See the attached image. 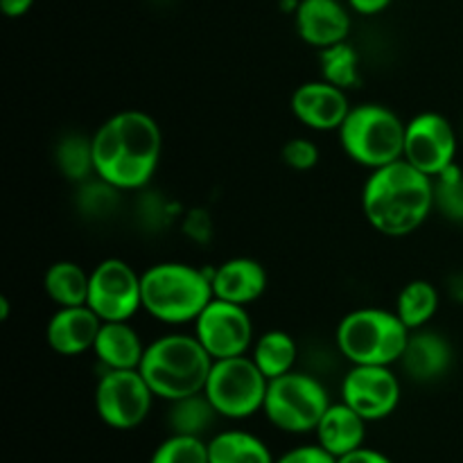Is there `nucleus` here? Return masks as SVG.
I'll return each instance as SVG.
<instances>
[{"mask_svg": "<svg viewBox=\"0 0 463 463\" xmlns=\"http://www.w3.org/2000/svg\"><path fill=\"white\" fill-rule=\"evenodd\" d=\"M163 134L149 113L127 109L104 120L93 134L95 176L122 193L143 190L156 175Z\"/></svg>", "mask_w": 463, "mask_h": 463, "instance_id": "obj_1", "label": "nucleus"}, {"mask_svg": "<svg viewBox=\"0 0 463 463\" xmlns=\"http://www.w3.org/2000/svg\"><path fill=\"white\" fill-rule=\"evenodd\" d=\"M362 211L380 235H411L432 215L434 179L405 158L371 170L362 188Z\"/></svg>", "mask_w": 463, "mask_h": 463, "instance_id": "obj_2", "label": "nucleus"}, {"mask_svg": "<svg viewBox=\"0 0 463 463\" xmlns=\"http://www.w3.org/2000/svg\"><path fill=\"white\" fill-rule=\"evenodd\" d=\"M213 357L194 335H163L145 346L138 371L154 396L165 402L202 393L211 373Z\"/></svg>", "mask_w": 463, "mask_h": 463, "instance_id": "obj_3", "label": "nucleus"}, {"mask_svg": "<svg viewBox=\"0 0 463 463\" xmlns=\"http://www.w3.org/2000/svg\"><path fill=\"white\" fill-rule=\"evenodd\" d=\"M213 298L211 271L188 262H158L143 271V310L161 324H194Z\"/></svg>", "mask_w": 463, "mask_h": 463, "instance_id": "obj_4", "label": "nucleus"}, {"mask_svg": "<svg viewBox=\"0 0 463 463\" xmlns=\"http://www.w3.org/2000/svg\"><path fill=\"white\" fill-rule=\"evenodd\" d=\"M411 330L383 307H360L339 321L335 342L351 364L393 366L401 362Z\"/></svg>", "mask_w": 463, "mask_h": 463, "instance_id": "obj_5", "label": "nucleus"}, {"mask_svg": "<svg viewBox=\"0 0 463 463\" xmlns=\"http://www.w3.org/2000/svg\"><path fill=\"white\" fill-rule=\"evenodd\" d=\"M405 127L407 122L393 109L380 102H364L351 107L339 127V143L357 165L378 170L402 158Z\"/></svg>", "mask_w": 463, "mask_h": 463, "instance_id": "obj_6", "label": "nucleus"}, {"mask_svg": "<svg viewBox=\"0 0 463 463\" xmlns=\"http://www.w3.org/2000/svg\"><path fill=\"white\" fill-rule=\"evenodd\" d=\"M330 405L333 402L324 383L315 375L294 369L269 380L262 414L280 432L307 434L315 432Z\"/></svg>", "mask_w": 463, "mask_h": 463, "instance_id": "obj_7", "label": "nucleus"}, {"mask_svg": "<svg viewBox=\"0 0 463 463\" xmlns=\"http://www.w3.org/2000/svg\"><path fill=\"white\" fill-rule=\"evenodd\" d=\"M267 387L269 380L253 357L238 355L213 362L203 393L222 419L242 420L262 411Z\"/></svg>", "mask_w": 463, "mask_h": 463, "instance_id": "obj_8", "label": "nucleus"}, {"mask_svg": "<svg viewBox=\"0 0 463 463\" xmlns=\"http://www.w3.org/2000/svg\"><path fill=\"white\" fill-rule=\"evenodd\" d=\"M154 392L138 369L104 371L95 387V411L111 430H136L152 411Z\"/></svg>", "mask_w": 463, "mask_h": 463, "instance_id": "obj_9", "label": "nucleus"}, {"mask_svg": "<svg viewBox=\"0 0 463 463\" xmlns=\"http://www.w3.org/2000/svg\"><path fill=\"white\" fill-rule=\"evenodd\" d=\"M86 306L102 321H129L143 310V274L120 258H107L90 269Z\"/></svg>", "mask_w": 463, "mask_h": 463, "instance_id": "obj_10", "label": "nucleus"}, {"mask_svg": "<svg viewBox=\"0 0 463 463\" xmlns=\"http://www.w3.org/2000/svg\"><path fill=\"white\" fill-rule=\"evenodd\" d=\"M194 337L213 360H224L249 355L256 342V328L247 306L213 298L194 321Z\"/></svg>", "mask_w": 463, "mask_h": 463, "instance_id": "obj_11", "label": "nucleus"}, {"mask_svg": "<svg viewBox=\"0 0 463 463\" xmlns=\"http://www.w3.org/2000/svg\"><path fill=\"white\" fill-rule=\"evenodd\" d=\"M457 149L459 134L441 113L423 111L407 122L402 158L432 179L455 165Z\"/></svg>", "mask_w": 463, "mask_h": 463, "instance_id": "obj_12", "label": "nucleus"}, {"mask_svg": "<svg viewBox=\"0 0 463 463\" xmlns=\"http://www.w3.org/2000/svg\"><path fill=\"white\" fill-rule=\"evenodd\" d=\"M402 387L392 366L353 364L342 380V401L366 423L392 416L401 405Z\"/></svg>", "mask_w": 463, "mask_h": 463, "instance_id": "obj_13", "label": "nucleus"}, {"mask_svg": "<svg viewBox=\"0 0 463 463\" xmlns=\"http://www.w3.org/2000/svg\"><path fill=\"white\" fill-rule=\"evenodd\" d=\"M289 107L303 127L315 131H339L351 111L346 90L326 80L306 81L298 86L292 93Z\"/></svg>", "mask_w": 463, "mask_h": 463, "instance_id": "obj_14", "label": "nucleus"}, {"mask_svg": "<svg viewBox=\"0 0 463 463\" xmlns=\"http://www.w3.org/2000/svg\"><path fill=\"white\" fill-rule=\"evenodd\" d=\"M102 319L89 306L57 307L45 326V342L57 355L75 357L93 351Z\"/></svg>", "mask_w": 463, "mask_h": 463, "instance_id": "obj_15", "label": "nucleus"}, {"mask_svg": "<svg viewBox=\"0 0 463 463\" xmlns=\"http://www.w3.org/2000/svg\"><path fill=\"white\" fill-rule=\"evenodd\" d=\"M294 23L298 36L319 50L348 41L351 32V14L339 0H301Z\"/></svg>", "mask_w": 463, "mask_h": 463, "instance_id": "obj_16", "label": "nucleus"}, {"mask_svg": "<svg viewBox=\"0 0 463 463\" xmlns=\"http://www.w3.org/2000/svg\"><path fill=\"white\" fill-rule=\"evenodd\" d=\"M455 351L443 335L434 330H411L398 364L416 383H434L450 371Z\"/></svg>", "mask_w": 463, "mask_h": 463, "instance_id": "obj_17", "label": "nucleus"}, {"mask_svg": "<svg viewBox=\"0 0 463 463\" xmlns=\"http://www.w3.org/2000/svg\"><path fill=\"white\" fill-rule=\"evenodd\" d=\"M213 294L222 301L251 306L265 294L267 271L253 258H231L211 271Z\"/></svg>", "mask_w": 463, "mask_h": 463, "instance_id": "obj_18", "label": "nucleus"}, {"mask_svg": "<svg viewBox=\"0 0 463 463\" xmlns=\"http://www.w3.org/2000/svg\"><path fill=\"white\" fill-rule=\"evenodd\" d=\"M317 443L333 457H344L364 446L366 420L346 402H333L315 430Z\"/></svg>", "mask_w": 463, "mask_h": 463, "instance_id": "obj_19", "label": "nucleus"}, {"mask_svg": "<svg viewBox=\"0 0 463 463\" xmlns=\"http://www.w3.org/2000/svg\"><path fill=\"white\" fill-rule=\"evenodd\" d=\"M93 353L104 371L138 369L145 344L129 321H102Z\"/></svg>", "mask_w": 463, "mask_h": 463, "instance_id": "obj_20", "label": "nucleus"}, {"mask_svg": "<svg viewBox=\"0 0 463 463\" xmlns=\"http://www.w3.org/2000/svg\"><path fill=\"white\" fill-rule=\"evenodd\" d=\"M211 463H276L260 437L244 430H224L208 441Z\"/></svg>", "mask_w": 463, "mask_h": 463, "instance_id": "obj_21", "label": "nucleus"}, {"mask_svg": "<svg viewBox=\"0 0 463 463\" xmlns=\"http://www.w3.org/2000/svg\"><path fill=\"white\" fill-rule=\"evenodd\" d=\"M90 274L72 260H57L43 276V289L57 307L86 306L89 301Z\"/></svg>", "mask_w": 463, "mask_h": 463, "instance_id": "obj_22", "label": "nucleus"}, {"mask_svg": "<svg viewBox=\"0 0 463 463\" xmlns=\"http://www.w3.org/2000/svg\"><path fill=\"white\" fill-rule=\"evenodd\" d=\"M251 357L258 369L267 375V380H274L279 375L294 371L298 346L292 335L285 333V330H267L265 335L256 337V342H253Z\"/></svg>", "mask_w": 463, "mask_h": 463, "instance_id": "obj_23", "label": "nucleus"}, {"mask_svg": "<svg viewBox=\"0 0 463 463\" xmlns=\"http://www.w3.org/2000/svg\"><path fill=\"white\" fill-rule=\"evenodd\" d=\"M439 289L430 280L416 279L410 280L405 288L398 292L396 315L410 330L428 328L439 310Z\"/></svg>", "mask_w": 463, "mask_h": 463, "instance_id": "obj_24", "label": "nucleus"}, {"mask_svg": "<svg viewBox=\"0 0 463 463\" xmlns=\"http://www.w3.org/2000/svg\"><path fill=\"white\" fill-rule=\"evenodd\" d=\"M217 410L213 402L208 401L206 393H194V396H185L181 401L170 402V411H167V425H170L172 434H185V437H202L211 430L215 423Z\"/></svg>", "mask_w": 463, "mask_h": 463, "instance_id": "obj_25", "label": "nucleus"}, {"mask_svg": "<svg viewBox=\"0 0 463 463\" xmlns=\"http://www.w3.org/2000/svg\"><path fill=\"white\" fill-rule=\"evenodd\" d=\"M54 163L59 172L72 184H84V181L95 176V161H93V136L72 134L63 136L54 147Z\"/></svg>", "mask_w": 463, "mask_h": 463, "instance_id": "obj_26", "label": "nucleus"}, {"mask_svg": "<svg viewBox=\"0 0 463 463\" xmlns=\"http://www.w3.org/2000/svg\"><path fill=\"white\" fill-rule=\"evenodd\" d=\"M321 80L348 90L360 84V54L348 41L319 50Z\"/></svg>", "mask_w": 463, "mask_h": 463, "instance_id": "obj_27", "label": "nucleus"}, {"mask_svg": "<svg viewBox=\"0 0 463 463\" xmlns=\"http://www.w3.org/2000/svg\"><path fill=\"white\" fill-rule=\"evenodd\" d=\"M120 193L122 190L113 188L111 184L102 181L99 176L80 184V193H77V208L84 213L90 220H104V217L113 215L120 206Z\"/></svg>", "mask_w": 463, "mask_h": 463, "instance_id": "obj_28", "label": "nucleus"}, {"mask_svg": "<svg viewBox=\"0 0 463 463\" xmlns=\"http://www.w3.org/2000/svg\"><path fill=\"white\" fill-rule=\"evenodd\" d=\"M434 211L446 220L463 224V170L457 163L434 176Z\"/></svg>", "mask_w": 463, "mask_h": 463, "instance_id": "obj_29", "label": "nucleus"}, {"mask_svg": "<svg viewBox=\"0 0 463 463\" xmlns=\"http://www.w3.org/2000/svg\"><path fill=\"white\" fill-rule=\"evenodd\" d=\"M149 463H211L208 441L202 437L170 434L165 441L158 443Z\"/></svg>", "mask_w": 463, "mask_h": 463, "instance_id": "obj_30", "label": "nucleus"}, {"mask_svg": "<svg viewBox=\"0 0 463 463\" xmlns=\"http://www.w3.org/2000/svg\"><path fill=\"white\" fill-rule=\"evenodd\" d=\"M280 158L297 172H307L319 163V147L307 138H292L280 149Z\"/></svg>", "mask_w": 463, "mask_h": 463, "instance_id": "obj_31", "label": "nucleus"}, {"mask_svg": "<svg viewBox=\"0 0 463 463\" xmlns=\"http://www.w3.org/2000/svg\"><path fill=\"white\" fill-rule=\"evenodd\" d=\"M276 463H337V457L324 450L319 443H310V446H297L285 455L276 457Z\"/></svg>", "mask_w": 463, "mask_h": 463, "instance_id": "obj_32", "label": "nucleus"}, {"mask_svg": "<svg viewBox=\"0 0 463 463\" xmlns=\"http://www.w3.org/2000/svg\"><path fill=\"white\" fill-rule=\"evenodd\" d=\"M337 463H393L384 452L373 450V448H357V450L348 452V455L339 457Z\"/></svg>", "mask_w": 463, "mask_h": 463, "instance_id": "obj_33", "label": "nucleus"}, {"mask_svg": "<svg viewBox=\"0 0 463 463\" xmlns=\"http://www.w3.org/2000/svg\"><path fill=\"white\" fill-rule=\"evenodd\" d=\"M392 0H348L353 12L362 14V16H375V14L384 12Z\"/></svg>", "mask_w": 463, "mask_h": 463, "instance_id": "obj_34", "label": "nucleus"}, {"mask_svg": "<svg viewBox=\"0 0 463 463\" xmlns=\"http://www.w3.org/2000/svg\"><path fill=\"white\" fill-rule=\"evenodd\" d=\"M32 5H34V0H0V9L9 18L25 16L32 9Z\"/></svg>", "mask_w": 463, "mask_h": 463, "instance_id": "obj_35", "label": "nucleus"}, {"mask_svg": "<svg viewBox=\"0 0 463 463\" xmlns=\"http://www.w3.org/2000/svg\"><path fill=\"white\" fill-rule=\"evenodd\" d=\"M7 319H9V298L0 297V321H7Z\"/></svg>", "mask_w": 463, "mask_h": 463, "instance_id": "obj_36", "label": "nucleus"}]
</instances>
